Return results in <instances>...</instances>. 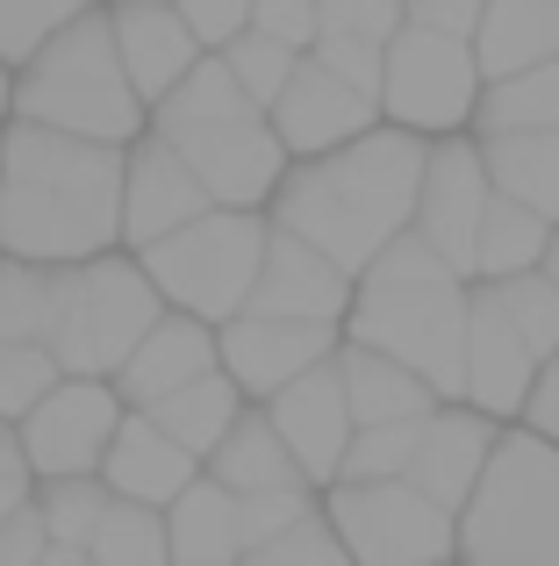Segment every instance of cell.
Here are the masks:
<instances>
[{
    "mask_svg": "<svg viewBox=\"0 0 559 566\" xmlns=\"http://www.w3.org/2000/svg\"><path fill=\"white\" fill-rule=\"evenodd\" d=\"M466 566H559V438L531 423H503L474 495L460 502Z\"/></svg>",
    "mask_w": 559,
    "mask_h": 566,
    "instance_id": "obj_5",
    "label": "cell"
},
{
    "mask_svg": "<svg viewBox=\"0 0 559 566\" xmlns=\"http://www.w3.org/2000/svg\"><path fill=\"white\" fill-rule=\"evenodd\" d=\"M316 22L337 29V36H366V43H388L402 29V0H316ZM316 29V36H323Z\"/></svg>",
    "mask_w": 559,
    "mask_h": 566,
    "instance_id": "obj_41",
    "label": "cell"
},
{
    "mask_svg": "<svg viewBox=\"0 0 559 566\" xmlns=\"http://www.w3.org/2000/svg\"><path fill=\"white\" fill-rule=\"evenodd\" d=\"M266 115H273L280 144H287V158H316V151L351 144L359 129H373L380 123V101L366 94V86L337 80L323 57L302 51V57H294V72H287V86L266 101Z\"/></svg>",
    "mask_w": 559,
    "mask_h": 566,
    "instance_id": "obj_14",
    "label": "cell"
},
{
    "mask_svg": "<svg viewBox=\"0 0 559 566\" xmlns=\"http://www.w3.org/2000/svg\"><path fill=\"white\" fill-rule=\"evenodd\" d=\"M517 423H531V430H546V438H559V352H546V359H538L531 395H524V416H517Z\"/></svg>",
    "mask_w": 559,
    "mask_h": 566,
    "instance_id": "obj_47",
    "label": "cell"
},
{
    "mask_svg": "<svg viewBox=\"0 0 559 566\" xmlns=\"http://www.w3.org/2000/svg\"><path fill=\"white\" fill-rule=\"evenodd\" d=\"M22 502H36V467L22 452V430L0 423V516H14Z\"/></svg>",
    "mask_w": 559,
    "mask_h": 566,
    "instance_id": "obj_45",
    "label": "cell"
},
{
    "mask_svg": "<svg viewBox=\"0 0 559 566\" xmlns=\"http://www.w3.org/2000/svg\"><path fill=\"white\" fill-rule=\"evenodd\" d=\"M481 8H488V0H402V22H423V29H452V36H474Z\"/></svg>",
    "mask_w": 559,
    "mask_h": 566,
    "instance_id": "obj_48",
    "label": "cell"
},
{
    "mask_svg": "<svg viewBox=\"0 0 559 566\" xmlns=\"http://www.w3.org/2000/svg\"><path fill=\"white\" fill-rule=\"evenodd\" d=\"M201 467H209L223 488H238V495H259V488H308V473L294 467V452L280 444L273 416L259 409V401H244L238 423L223 430V444H215Z\"/></svg>",
    "mask_w": 559,
    "mask_h": 566,
    "instance_id": "obj_26",
    "label": "cell"
},
{
    "mask_svg": "<svg viewBox=\"0 0 559 566\" xmlns=\"http://www.w3.org/2000/svg\"><path fill=\"white\" fill-rule=\"evenodd\" d=\"M8 115H14V65L0 57V123H8Z\"/></svg>",
    "mask_w": 559,
    "mask_h": 566,
    "instance_id": "obj_49",
    "label": "cell"
},
{
    "mask_svg": "<svg viewBox=\"0 0 559 566\" xmlns=\"http://www.w3.org/2000/svg\"><path fill=\"white\" fill-rule=\"evenodd\" d=\"M244 401H252V395H244V387L230 380L223 366H215V374H201V380L172 387L166 401H151V416H158V423H166L172 438L187 444V452H201V459H209L215 444H223V430L238 423V409H244Z\"/></svg>",
    "mask_w": 559,
    "mask_h": 566,
    "instance_id": "obj_30",
    "label": "cell"
},
{
    "mask_svg": "<svg viewBox=\"0 0 559 566\" xmlns=\"http://www.w3.org/2000/svg\"><path fill=\"white\" fill-rule=\"evenodd\" d=\"M259 409L273 416L280 444L294 452V467L308 473V488H330L337 467H345V444H351V401H345V374H337V352L316 366H302L294 380H280Z\"/></svg>",
    "mask_w": 559,
    "mask_h": 566,
    "instance_id": "obj_13",
    "label": "cell"
},
{
    "mask_svg": "<svg viewBox=\"0 0 559 566\" xmlns=\"http://www.w3.org/2000/svg\"><path fill=\"white\" fill-rule=\"evenodd\" d=\"M166 316V294L151 287L144 259L129 244H108L80 265H57V308H51V359L65 374H108L129 359L151 323Z\"/></svg>",
    "mask_w": 559,
    "mask_h": 566,
    "instance_id": "obj_6",
    "label": "cell"
},
{
    "mask_svg": "<svg viewBox=\"0 0 559 566\" xmlns=\"http://www.w3.org/2000/svg\"><path fill=\"white\" fill-rule=\"evenodd\" d=\"M123 244V144L8 115L0 123V251L80 265Z\"/></svg>",
    "mask_w": 559,
    "mask_h": 566,
    "instance_id": "obj_1",
    "label": "cell"
},
{
    "mask_svg": "<svg viewBox=\"0 0 559 566\" xmlns=\"http://www.w3.org/2000/svg\"><path fill=\"white\" fill-rule=\"evenodd\" d=\"M481 80H509L524 65L559 57V0H488L474 22Z\"/></svg>",
    "mask_w": 559,
    "mask_h": 566,
    "instance_id": "obj_25",
    "label": "cell"
},
{
    "mask_svg": "<svg viewBox=\"0 0 559 566\" xmlns=\"http://www.w3.org/2000/svg\"><path fill=\"white\" fill-rule=\"evenodd\" d=\"M294 57H302V51H287V43H273L266 29H244V36H230V43H223V65L238 72V86H244V94L259 101V108H266V101L280 94V86H287Z\"/></svg>",
    "mask_w": 559,
    "mask_h": 566,
    "instance_id": "obj_38",
    "label": "cell"
},
{
    "mask_svg": "<svg viewBox=\"0 0 559 566\" xmlns=\"http://www.w3.org/2000/svg\"><path fill=\"white\" fill-rule=\"evenodd\" d=\"M337 374H345L351 423H409V416H431L437 401H445L409 359L373 352V345H359V337H337Z\"/></svg>",
    "mask_w": 559,
    "mask_h": 566,
    "instance_id": "obj_23",
    "label": "cell"
},
{
    "mask_svg": "<svg viewBox=\"0 0 559 566\" xmlns=\"http://www.w3.org/2000/svg\"><path fill=\"white\" fill-rule=\"evenodd\" d=\"M337 323H294V316H259V308H238L230 323H215V359L223 374L244 387L252 401H266L280 380H294L302 366L330 359L337 352Z\"/></svg>",
    "mask_w": 559,
    "mask_h": 566,
    "instance_id": "obj_17",
    "label": "cell"
},
{
    "mask_svg": "<svg viewBox=\"0 0 559 566\" xmlns=\"http://www.w3.org/2000/svg\"><path fill=\"white\" fill-rule=\"evenodd\" d=\"M546 237H552V216H538L531 201L495 187L488 216H481V237H474V280H509L524 265H538L546 259Z\"/></svg>",
    "mask_w": 559,
    "mask_h": 566,
    "instance_id": "obj_29",
    "label": "cell"
},
{
    "mask_svg": "<svg viewBox=\"0 0 559 566\" xmlns=\"http://www.w3.org/2000/svg\"><path fill=\"white\" fill-rule=\"evenodd\" d=\"M323 488H259V495H238V531H244V553L266 545L280 524H294L302 510H316Z\"/></svg>",
    "mask_w": 559,
    "mask_h": 566,
    "instance_id": "obj_40",
    "label": "cell"
},
{
    "mask_svg": "<svg viewBox=\"0 0 559 566\" xmlns=\"http://www.w3.org/2000/svg\"><path fill=\"white\" fill-rule=\"evenodd\" d=\"M57 374H65V366L51 359L43 337H0V423H22Z\"/></svg>",
    "mask_w": 559,
    "mask_h": 566,
    "instance_id": "obj_35",
    "label": "cell"
},
{
    "mask_svg": "<svg viewBox=\"0 0 559 566\" xmlns=\"http://www.w3.org/2000/svg\"><path fill=\"white\" fill-rule=\"evenodd\" d=\"M244 559H259V566H345V538H337V524H330V510H323V495H316V510H302L294 524H280L266 545H252Z\"/></svg>",
    "mask_w": 559,
    "mask_h": 566,
    "instance_id": "obj_34",
    "label": "cell"
},
{
    "mask_svg": "<svg viewBox=\"0 0 559 566\" xmlns=\"http://www.w3.org/2000/svg\"><path fill=\"white\" fill-rule=\"evenodd\" d=\"M166 553L180 566H230L244 559V531H238V488H223L209 467L166 502Z\"/></svg>",
    "mask_w": 559,
    "mask_h": 566,
    "instance_id": "obj_24",
    "label": "cell"
},
{
    "mask_svg": "<svg viewBox=\"0 0 559 566\" xmlns=\"http://www.w3.org/2000/svg\"><path fill=\"white\" fill-rule=\"evenodd\" d=\"M194 473H201V452H187V444L172 438V430L158 423L151 409H123V423H115L108 452H101V481H108L115 495L158 502V510H166V502L180 495Z\"/></svg>",
    "mask_w": 559,
    "mask_h": 566,
    "instance_id": "obj_21",
    "label": "cell"
},
{
    "mask_svg": "<svg viewBox=\"0 0 559 566\" xmlns=\"http://www.w3.org/2000/svg\"><path fill=\"white\" fill-rule=\"evenodd\" d=\"M51 308H57V265L0 251V337H51Z\"/></svg>",
    "mask_w": 559,
    "mask_h": 566,
    "instance_id": "obj_33",
    "label": "cell"
},
{
    "mask_svg": "<svg viewBox=\"0 0 559 566\" xmlns=\"http://www.w3.org/2000/svg\"><path fill=\"white\" fill-rule=\"evenodd\" d=\"M488 180L559 222V129H474Z\"/></svg>",
    "mask_w": 559,
    "mask_h": 566,
    "instance_id": "obj_27",
    "label": "cell"
},
{
    "mask_svg": "<svg viewBox=\"0 0 559 566\" xmlns=\"http://www.w3.org/2000/svg\"><path fill=\"white\" fill-rule=\"evenodd\" d=\"M538 273L559 280V222H552V237H546V259H538Z\"/></svg>",
    "mask_w": 559,
    "mask_h": 566,
    "instance_id": "obj_50",
    "label": "cell"
},
{
    "mask_svg": "<svg viewBox=\"0 0 559 566\" xmlns=\"http://www.w3.org/2000/svg\"><path fill=\"white\" fill-rule=\"evenodd\" d=\"M416 430H423V416H409V423H359L351 444H345L337 481H388V473H409V459H416Z\"/></svg>",
    "mask_w": 559,
    "mask_h": 566,
    "instance_id": "obj_37",
    "label": "cell"
},
{
    "mask_svg": "<svg viewBox=\"0 0 559 566\" xmlns=\"http://www.w3.org/2000/svg\"><path fill=\"white\" fill-rule=\"evenodd\" d=\"M123 387L108 374H57L43 387V401L22 416V452L36 467V481H57V473H101V452H108L115 423H123Z\"/></svg>",
    "mask_w": 559,
    "mask_h": 566,
    "instance_id": "obj_10",
    "label": "cell"
},
{
    "mask_svg": "<svg viewBox=\"0 0 559 566\" xmlns=\"http://www.w3.org/2000/svg\"><path fill=\"white\" fill-rule=\"evenodd\" d=\"M323 510H330L337 538L359 566H423V559H452V545H460V516L445 502H431L409 473L330 481Z\"/></svg>",
    "mask_w": 559,
    "mask_h": 566,
    "instance_id": "obj_9",
    "label": "cell"
},
{
    "mask_svg": "<svg viewBox=\"0 0 559 566\" xmlns=\"http://www.w3.org/2000/svg\"><path fill=\"white\" fill-rule=\"evenodd\" d=\"M380 51H388V43H366V36H337V29H323V36L308 43V57H323V65H330L337 80L366 86V94H380Z\"/></svg>",
    "mask_w": 559,
    "mask_h": 566,
    "instance_id": "obj_42",
    "label": "cell"
},
{
    "mask_svg": "<svg viewBox=\"0 0 559 566\" xmlns=\"http://www.w3.org/2000/svg\"><path fill=\"white\" fill-rule=\"evenodd\" d=\"M80 8H86V0H0V57L22 65V57L36 51L57 22H72Z\"/></svg>",
    "mask_w": 559,
    "mask_h": 566,
    "instance_id": "obj_39",
    "label": "cell"
},
{
    "mask_svg": "<svg viewBox=\"0 0 559 566\" xmlns=\"http://www.w3.org/2000/svg\"><path fill=\"white\" fill-rule=\"evenodd\" d=\"M252 29H266L287 51H308L323 22H316V0H252Z\"/></svg>",
    "mask_w": 559,
    "mask_h": 566,
    "instance_id": "obj_44",
    "label": "cell"
},
{
    "mask_svg": "<svg viewBox=\"0 0 559 566\" xmlns=\"http://www.w3.org/2000/svg\"><path fill=\"white\" fill-rule=\"evenodd\" d=\"M215 366H223L215 359V323L187 316V308H166V316L129 345V359L115 366V387H123L129 409H151V401H166L172 387L215 374Z\"/></svg>",
    "mask_w": 559,
    "mask_h": 566,
    "instance_id": "obj_20",
    "label": "cell"
},
{
    "mask_svg": "<svg viewBox=\"0 0 559 566\" xmlns=\"http://www.w3.org/2000/svg\"><path fill=\"white\" fill-rule=\"evenodd\" d=\"M209 208V187L187 166V151L166 129H144L137 144H123V244L144 251L151 237L180 230Z\"/></svg>",
    "mask_w": 559,
    "mask_h": 566,
    "instance_id": "obj_15",
    "label": "cell"
},
{
    "mask_svg": "<svg viewBox=\"0 0 559 566\" xmlns=\"http://www.w3.org/2000/svg\"><path fill=\"white\" fill-rule=\"evenodd\" d=\"M495 294H503L509 323L524 331V345H531L538 359H546V352H559V280H552V273H538V265H524V273L495 280Z\"/></svg>",
    "mask_w": 559,
    "mask_h": 566,
    "instance_id": "obj_36",
    "label": "cell"
},
{
    "mask_svg": "<svg viewBox=\"0 0 559 566\" xmlns=\"http://www.w3.org/2000/svg\"><path fill=\"white\" fill-rule=\"evenodd\" d=\"M474 129H559V57L481 86Z\"/></svg>",
    "mask_w": 559,
    "mask_h": 566,
    "instance_id": "obj_31",
    "label": "cell"
},
{
    "mask_svg": "<svg viewBox=\"0 0 559 566\" xmlns=\"http://www.w3.org/2000/svg\"><path fill=\"white\" fill-rule=\"evenodd\" d=\"M531 374H538V352L524 345V331L509 323L495 280H474V287H466V387H460V401L517 423L524 395H531Z\"/></svg>",
    "mask_w": 559,
    "mask_h": 566,
    "instance_id": "obj_16",
    "label": "cell"
},
{
    "mask_svg": "<svg viewBox=\"0 0 559 566\" xmlns=\"http://www.w3.org/2000/svg\"><path fill=\"white\" fill-rule=\"evenodd\" d=\"M166 137L187 151L209 201H223V208H266L280 172L294 166L266 108H230V115H209V123H180Z\"/></svg>",
    "mask_w": 559,
    "mask_h": 566,
    "instance_id": "obj_11",
    "label": "cell"
},
{
    "mask_svg": "<svg viewBox=\"0 0 559 566\" xmlns=\"http://www.w3.org/2000/svg\"><path fill=\"white\" fill-rule=\"evenodd\" d=\"M14 115L72 129V137H101V144H137L151 129V101L129 86L123 51H115L108 0H94L72 22H57L14 65Z\"/></svg>",
    "mask_w": 559,
    "mask_h": 566,
    "instance_id": "obj_4",
    "label": "cell"
},
{
    "mask_svg": "<svg viewBox=\"0 0 559 566\" xmlns=\"http://www.w3.org/2000/svg\"><path fill=\"white\" fill-rule=\"evenodd\" d=\"M86 8H94V0H86Z\"/></svg>",
    "mask_w": 559,
    "mask_h": 566,
    "instance_id": "obj_51",
    "label": "cell"
},
{
    "mask_svg": "<svg viewBox=\"0 0 559 566\" xmlns=\"http://www.w3.org/2000/svg\"><path fill=\"white\" fill-rule=\"evenodd\" d=\"M423 158H431V137L388 123L380 115L373 129H359L351 144L316 158H294L280 172L266 216L280 230L308 237L316 251H330L345 273H359L388 237L409 230L416 216V187H423Z\"/></svg>",
    "mask_w": 559,
    "mask_h": 566,
    "instance_id": "obj_2",
    "label": "cell"
},
{
    "mask_svg": "<svg viewBox=\"0 0 559 566\" xmlns=\"http://www.w3.org/2000/svg\"><path fill=\"white\" fill-rule=\"evenodd\" d=\"M495 438H503V416L474 409V401H460V395L437 401V409L423 416V430H416L409 481H416L431 502H445V510L460 516V502L474 495V481H481V467H488Z\"/></svg>",
    "mask_w": 559,
    "mask_h": 566,
    "instance_id": "obj_19",
    "label": "cell"
},
{
    "mask_svg": "<svg viewBox=\"0 0 559 566\" xmlns=\"http://www.w3.org/2000/svg\"><path fill=\"white\" fill-rule=\"evenodd\" d=\"M266 230H273L266 208L209 201L194 222L151 237L137 259H144V273H151V287L166 294V308H187V316H201V323H230L252 302L259 259H266Z\"/></svg>",
    "mask_w": 559,
    "mask_h": 566,
    "instance_id": "obj_7",
    "label": "cell"
},
{
    "mask_svg": "<svg viewBox=\"0 0 559 566\" xmlns=\"http://www.w3.org/2000/svg\"><path fill=\"white\" fill-rule=\"evenodd\" d=\"M166 510L158 502H129V495H108L101 510V531L86 545V566H166Z\"/></svg>",
    "mask_w": 559,
    "mask_h": 566,
    "instance_id": "obj_32",
    "label": "cell"
},
{
    "mask_svg": "<svg viewBox=\"0 0 559 566\" xmlns=\"http://www.w3.org/2000/svg\"><path fill=\"white\" fill-rule=\"evenodd\" d=\"M345 302H351V273L316 251L308 237L294 230H266V259H259V280H252V302L259 316H294V323H337L345 331Z\"/></svg>",
    "mask_w": 559,
    "mask_h": 566,
    "instance_id": "obj_18",
    "label": "cell"
},
{
    "mask_svg": "<svg viewBox=\"0 0 559 566\" xmlns=\"http://www.w3.org/2000/svg\"><path fill=\"white\" fill-rule=\"evenodd\" d=\"M43 545H51V531H43V510H36V502H22L14 516H0V559L29 566V559H43Z\"/></svg>",
    "mask_w": 559,
    "mask_h": 566,
    "instance_id": "obj_46",
    "label": "cell"
},
{
    "mask_svg": "<svg viewBox=\"0 0 559 566\" xmlns=\"http://www.w3.org/2000/svg\"><path fill=\"white\" fill-rule=\"evenodd\" d=\"M488 193H495V180H488V158H481L474 129L431 137L409 230H416L437 259H452L460 273H474V237H481V216H488Z\"/></svg>",
    "mask_w": 559,
    "mask_h": 566,
    "instance_id": "obj_12",
    "label": "cell"
},
{
    "mask_svg": "<svg viewBox=\"0 0 559 566\" xmlns=\"http://www.w3.org/2000/svg\"><path fill=\"white\" fill-rule=\"evenodd\" d=\"M481 57L474 36H452V29H423L402 22L380 51V115L416 137H452V129H474L481 108Z\"/></svg>",
    "mask_w": 559,
    "mask_h": 566,
    "instance_id": "obj_8",
    "label": "cell"
},
{
    "mask_svg": "<svg viewBox=\"0 0 559 566\" xmlns=\"http://www.w3.org/2000/svg\"><path fill=\"white\" fill-rule=\"evenodd\" d=\"M108 495H115V488L101 481V473H57V481H36V510H43V531H51L43 566H80L86 559Z\"/></svg>",
    "mask_w": 559,
    "mask_h": 566,
    "instance_id": "obj_28",
    "label": "cell"
},
{
    "mask_svg": "<svg viewBox=\"0 0 559 566\" xmlns=\"http://www.w3.org/2000/svg\"><path fill=\"white\" fill-rule=\"evenodd\" d=\"M466 287H474V273H460L416 230H402L351 273L345 337L409 359L452 401L466 387Z\"/></svg>",
    "mask_w": 559,
    "mask_h": 566,
    "instance_id": "obj_3",
    "label": "cell"
},
{
    "mask_svg": "<svg viewBox=\"0 0 559 566\" xmlns=\"http://www.w3.org/2000/svg\"><path fill=\"white\" fill-rule=\"evenodd\" d=\"M172 8L187 14V29L201 36V51H223L230 36L252 29V0H172Z\"/></svg>",
    "mask_w": 559,
    "mask_h": 566,
    "instance_id": "obj_43",
    "label": "cell"
},
{
    "mask_svg": "<svg viewBox=\"0 0 559 566\" xmlns=\"http://www.w3.org/2000/svg\"><path fill=\"white\" fill-rule=\"evenodd\" d=\"M115 22V51H123V72L144 101H158L166 86L187 80V65L201 57V36L187 29V14L172 0H108Z\"/></svg>",
    "mask_w": 559,
    "mask_h": 566,
    "instance_id": "obj_22",
    "label": "cell"
}]
</instances>
